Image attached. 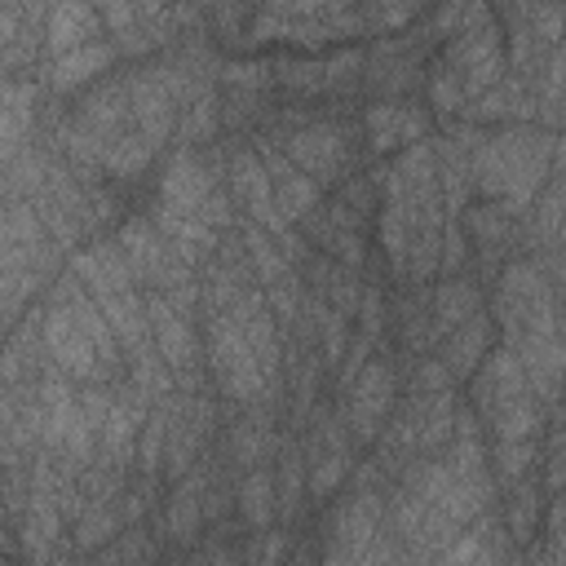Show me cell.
<instances>
[{"instance_id": "obj_1", "label": "cell", "mask_w": 566, "mask_h": 566, "mask_svg": "<svg viewBox=\"0 0 566 566\" xmlns=\"http://www.w3.org/2000/svg\"><path fill=\"white\" fill-rule=\"evenodd\" d=\"M45 336H49V349L58 354V364H62V368H71L76 377H89V372L98 368V349H94V341L85 336V328L76 323L71 306H62V310H53V315H49Z\"/></svg>"}, {"instance_id": "obj_2", "label": "cell", "mask_w": 566, "mask_h": 566, "mask_svg": "<svg viewBox=\"0 0 566 566\" xmlns=\"http://www.w3.org/2000/svg\"><path fill=\"white\" fill-rule=\"evenodd\" d=\"M288 156L302 164L306 177H328L345 160V142L336 128H306L288 142Z\"/></svg>"}, {"instance_id": "obj_3", "label": "cell", "mask_w": 566, "mask_h": 566, "mask_svg": "<svg viewBox=\"0 0 566 566\" xmlns=\"http://www.w3.org/2000/svg\"><path fill=\"white\" fill-rule=\"evenodd\" d=\"M111 58H115V53H111V45H102V40H89V45L71 49V53H58V58H53V85H58V89H76V85L94 81L98 71H107Z\"/></svg>"}, {"instance_id": "obj_4", "label": "cell", "mask_w": 566, "mask_h": 566, "mask_svg": "<svg viewBox=\"0 0 566 566\" xmlns=\"http://www.w3.org/2000/svg\"><path fill=\"white\" fill-rule=\"evenodd\" d=\"M98 10L89 5H62V10H49V45L53 53H71L89 45V36H98Z\"/></svg>"}, {"instance_id": "obj_5", "label": "cell", "mask_w": 566, "mask_h": 566, "mask_svg": "<svg viewBox=\"0 0 566 566\" xmlns=\"http://www.w3.org/2000/svg\"><path fill=\"white\" fill-rule=\"evenodd\" d=\"M156 310V328H160V349H164V359L173 364V368H186L190 364V354H195V341H190V332H186V323L169 310V306H151Z\"/></svg>"}, {"instance_id": "obj_6", "label": "cell", "mask_w": 566, "mask_h": 566, "mask_svg": "<svg viewBox=\"0 0 566 566\" xmlns=\"http://www.w3.org/2000/svg\"><path fill=\"white\" fill-rule=\"evenodd\" d=\"M482 345H487V323L473 315V319L460 323V332H456V341H452V349H447V368H452V372H469Z\"/></svg>"}, {"instance_id": "obj_7", "label": "cell", "mask_w": 566, "mask_h": 566, "mask_svg": "<svg viewBox=\"0 0 566 566\" xmlns=\"http://www.w3.org/2000/svg\"><path fill=\"white\" fill-rule=\"evenodd\" d=\"M274 482H270V473H253L248 482H244V501H239V509H244V518L253 522V527H266L270 518H274Z\"/></svg>"}, {"instance_id": "obj_8", "label": "cell", "mask_w": 566, "mask_h": 566, "mask_svg": "<svg viewBox=\"0 0 566 566\" xmlns=\"http://www.w3.org/2000/svg\"><path fill=\"white\" fill-rule=\"evenodd\" d=\"M439 319H443V328L473 319V288L469 283H447V288L439 293Z\"/></svg>"}, {"instance_id": "obj_9", "label": "cell", "mask_w": 566, "mask_h": 566, "mask_svg": "<svg viewBox=\"0 0 566 566\" xmlns=\"http://www.w3.org/2000/svg\"><path fill=\"white\" fill-rule=\"evenodd\" d=\"M115 536V518L102 509V505H94L89 514H85V522H81V549H98V544H107Z\"/></svg>"}, {"instance_id": "obj_10", "label": "cell", "mask_w": 566, "mask_h": 566, "mask_svg": "<svg viewBox=\"0 0 566 566\" xmlns=\"http://www.w3.org/2000/svg\"><path fill=\"white\" fill-rule=\"evenodd\" d=\"M169 527H173L182 540L195 536V527H199V501H195L190 491H177V501L169 505Z\"/></svg>"}, {"instance_id": "obj_11", "label": "cell", "mask_w": 566, "mask_h": 566, "mask_svg": "<svg viewBox=\"0 0 566 566\" xmlns=\"http://www.w3.org/2000/svg\"><path fill=\"white\" fill-rule=\"evenodd\" d=\"M430 98H434V107H443V111H452V107L465 102V85H460V76H456L452 66H443L439 76L430 81Z\"/></svg>"}, {"instance_id": "obj_12", "label": "cell", "mask_w": 566, "mask_h": 566, "mask_svg": "<svg viewBox=\"0 0 566 566\" xmlns=\"http://www.w3.org/2000/svg\"><path fill=\"white\" fill-rule=\"evenodd\" d=\"M27 128V115H19V111H10L5 102H0V142H10V137H19Z\"/></svg>"}, {"instance_id": "obj_13", "label": "cell", "mask_w": 566, "mask_h": 566, "mask_svg": "<svg viewBox=\"0 0 566 566\" xmlns=\"http://www.w3.org/2000/svg\"><path fill=\"white\" fill-rule=\"evenodd\" d=\"M19 36V10H0V49Z\"/></svg>"}]
</instances>
